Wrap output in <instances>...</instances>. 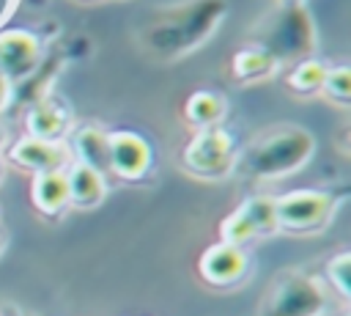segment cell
<instances>
[{
	"label": "cell",
	"instance_id": "obj_1",
	"mask_svg": "<svg viewBox=\"0 0 351 316\" xmlns=\"http://www.w3.org/2000/svg\"><path fill=\"white\" fill-rule=\"evenodd\" d=\"M313 148V137L299 132V129H288L271 140H266L255 154H252V170L258 176H277V173H288L293 168H299Z\"/></svg>",
	"mask_w": 351,
	"mask_h": 316
},
{
	"label": "cell",
	"instance_id": "obj_2",
	"mask_svg": "<svg viewBox=\"0 0 351 316\" xmlns=\"http://www.w3.org/2000/svg\"><path fill=\"white\" fill-rule=\"evenodd\" d=\"M332 212V198L318 190H293L282 198H274L277 225L304 231L321 225Z\"/></svg>",
	"mask_w": 351,
	"mask_h": 316
},
{
	"label": "cell",
	"instance_id": "obj_3",
	"mask_svg": "<svg viewBox=\"0 0 351 316\" xmlns=\"http://www.w3.org/2000/svg\"><path fill=\"white\" fill-rule=\"evenodd\" d=\"M184 159L192 170L206 173V176H217V173L228 170V165L233 159V140L225 129L206 126L192 137Z\"/></svg>",
	"mask_w": 351,
	"mask_h": 316
},
{
	"label": "cell",
	"instance_id": "obj_4",
	"mask_svg": "<svg viewBox=\"0 0 351 316\" xmlns=\"http://www.w3.org/2000/svg\"><path fill=\"white\" fill-rule=\"evenodd\" d=\"M110 170L121 179H140L151 165L148 143L134 132H110L107 135Z\"/></svg>",
	"mask_w": 351,
	"mask_h": 316
},
{
	"label": "cell",
	"instance_id": "obj_5",
	"mask_svg": "<svg viewBox=\"0 0 351 316\" xmlns=\"http://www.w3.org/2000/svg\"><path fill=\"white\" fill-rule=\"evenodd\" d=\"M244 267H247V256L241 253V247H233L225 242L211 245L200 258V275L217 286H225V283H233L236 278H241Z\"/></svg>",
	"mask_w": 351,
	"mask_h": 316
},
{
	"label": "cell",
	"instance_id": "obj_6",
	"mask_svg": "<svg viewBox=\"0 0 351 316\" xmlns=\"http://www.w3.org/2000/svg\"><path fill=\"white\" fill-rule=\"evenodd\" d=\"M11 159L22 168H30L36 173L41 170H60L66 151L55 143V140H38V137H25L19 143H14L11 148Z\"/></svg>",
	"mask_w": 351,
	"mask_h": 316
},
{
	"label": "cell",
	"instance_id": "obj_7",
	"mask_svg": "<svg viewBox=\"0 0 351 316\" xmlns=\"http://www.w3.org/2000/svg\"><path fill=\"white\" fill-rule=\"evenodd\" d=\"M36 38L25 30H5L0 33V71L8 77V74H16L22 69H27L36 58Z\"/></svg>",
	"mask_w": 351,
	"mask_h": 316
},
{
	"label": "cell",
	"instance_id": "obj_8",
	"mask_svg": "<svg viewBox=\"0 0 351 316\" xmlns=\"http://www.w3.org/2000/svg\"><path fill=\"white\" fill-rule=\"evenodd\" d=\"M66 187H69V201L77 206H96L104 198V173L74 162L66 173Z\"/></svg>",
	"mask_w": 351,
	"mask_h": 316
},
{
	"label": "cell",
	"instance_id": "obj_9",
	"mask_svg": "<svg viewBox=\"0 0 351 316\" xmlns=\"http://www.w3.org/2000/svg\"><path fill=\"white\" fill-rule=\"evenodd\" d=\"M30 195H33V203L41 212H47V214L58 212L69 201L66 173L63 170H41V173H36V179L30 184Z\"/></svg>",
	"mask_w": 351,
	"mask_h": 316
},
{
	"label": "cell",
	"instance_id": "obj_10",
	"mask_svg": "<svg viewBox=\"0 0 351 316\" xmlns=\"http://www.w3.org/2000/svg\"><path fill=\"white\" fill-rule=\"evenodd\" d=\"M74 148L80 154V162L104 173L110 170V151H107V132L96 129V126H85L77 132L74 137Z\"/></svg>",
	"mask_w": 351,
	"mask_h": 316
},
{
	"label": "cell",
	"instance_id": "obj_11",
	"mask_svg": "<svg viewBox=\"0 0 351 316\" xmlns=\"http://www.w3.org/2000/svg\"><path fill=\"white\" fill-rule=\"evenodd\" d=\"M66 129V113L52 104H36L27 113V132L38 140H55Z\"/></svg>",
	"mask_w": 351,
	"mask_h": 316
},
{
	"label": "cell",
	"instance_id": "obj_12",
	"mask_svg": "<svg viewBox=\"0 0 351 316\" xmlns=\"http://www.w3.org/2000/svg\"><path fill=\"white\" fill-rule=\"evenodd\" d=\"M186 118L192 121V124H197V126H211L214 121H219L222 118V110H225V102L217 96V93H211V91H197V93H192L189 99H186Z\"/></svg>",
	"mask_w": 351,
	"mask_h": 316
},
{
	"label": "cell",
	"instance_id": "obj_13",
	"mask_svg": "<svg viewBox=\"0 0 351 316\" xmlns=\"http://www.w3.org/2000/svg\"><path fill=\"white\" fill-rule=\"evenodd\" d=\"M271 66H274V60L261 49H241V52L233 55V74L241 77V80L269 74Z\"/></svg>",
	"mask_w": 351,
	"mask_h": 316
},
{
	"label": "cell",
	"instance_id": "obj_14",
	"mask_svg": "<svg viewBox=\"0 0 351 316\" xmlns=\"http://www.w3.org/2000/svg\"><path fill=\"white\" fill-rule=\"evenodd\" d=\"M239 209L247 214V220L252 223L255 234H261V231H271V228L277 225V217H274V198H263V195H258V198H250L247 203H241Z\"/></svg>",
	"mask_w": 351,
	"mask_h": 316
},
{
	"label": "cell",
	"instance_id": "obj_15",
	"mask_svg": "<svg viewBox=\"0 0 351 316\" xmlns=\"http://www.w3.org/2000/svg\"><path fill=\"white\" fill-rule=\"evenodd\" d=\"M219 234H222V242H225V245L239 247L241 242H247V239L255 236V228H252V223L247 220V214H244L241 209H236L230 217H225Z\"/></svg>",
	"mask_w": 351,
	"mask_h": 316
},
{
	"label": "cell",
	"instance_id": "obj_16",
	"mask_svg": "<svg viewBox=\"0 0 351 316\" xmlns=\"http://www.w3.org/2000/svg\"><path fill=\"white\" fill-rule=\"evenodd\" d=\"M324 74H326V69L318 60H302L291 71V85L296 91H315V88L324 85Z\"/></svg>",
	"mask_w": 351,
	"mask_h": 316
},
{
	"label": "cell",
	"instance_id": "obj_17",
	"mask_svg": "<svg viewBox=\"0 0 351 316\" xmlns=\"http://www.w3.org/2000/svg\"><path fill=\"white\" fill-rule=\"evenodd\" d=\"M321 88H326V93L329 96H335V99H340V102H346L348 96H351V74H348V69H332V71H326L324 74V85Z\"/></svg>",
	"mask_w": 351,
	"mask_h": 316
},
{
	"label": "cell",
	"instance_id": "obj_18",
	"mask_svg": "<svg viewBox=\"0 0 351 316\" xmlns=\"http://www.w3.org/2000/svg\"><path fill=\"white\" fill-rule=\"evenodd\" d=\"M348 264H351L348 253H340L335 261H329V278H332V283L337 286V291L343 297L348 294Z\"/></svg>",
	"mask_w": 351,
	"mask_h": 316
},
{
	"label": "cell",
	"instance_id": "obj_19",
	"mask_svg": "<svg viewBox=\"0 0 351 316\" xmlns=\"http://www.w3.org/2000/svg\"><path fill=\"white\" fill-rule=\"evenodd\" d=\"M5 93H8V77L0 71V104L5 102Z\"/></svg>",
	"mask_w": 351,
	"mask_h": 316
},
{
	"label": "cell",
	"instance_id": "obj_20",
	"mask_svg": "<svg viewBox=\"0 0 351 316\" xmlns=\"http://www.w3.org/2000/svg\"><path fill=\"white\" fill-rule=\"evenodd\" d=\"M0 143H3V132H0Z\"/></svg>",
	"mask_w": 351,
	"mask_h": 316
},
{
	"label": "cell",
	"instance_id": "obj_21",
	"mask_svg": "<svg viewBox=\"0 0 351 316\" xmlns=\"http://www.w3.org/2000/svg\"><path fill=\"white\" fill-rule=\"evenodd\" d=\"M0 170H3V168H0Z\"/></svg>",
	"mask_w": 351,
	"mask_h": 316
}]
</instances>
